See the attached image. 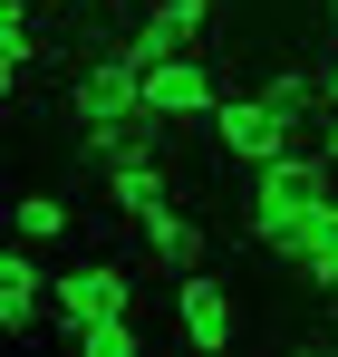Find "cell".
Instances as JSON below:
<instances>
[{
  "label": "cell",
  "mask_w": 338,
  "mask_h": 357,
  "mask_svg": "<svg viewBox=\"0 0 338 357\" xmlns=\"http://www.w3.org/2000/svg\"><path fill=\"white\" fill-rule=\"evenodd\" d=\"M107 203L145 222V213H165V203H174V174L155 165V155H135V165H107Z\"/></svg>",
  "instance_id": "10"
},
{
  "label": "cell",
  "mask_w": 338,
  "mask_h": 357,
  "mask_svg": "<svg viewBox=\"0 0 338 357\" xmlns=\"http://www.w3.org/2000/svg\"><path fill=\"white\" fill-rule=\"evenodd\" d=\"M10 232L20 241H58L68 232V203H58V193H20V203H10Z\"/></svg>",
  "instance_id": "12"
},
{
  "label": "cell",
  "mask_w": 338,
  "mask_h": 357,
  "mask_svg": "<svg viewBox=\"0 0 338 357\" xmlns=\"http://www.w3.org/2000/svg\"><path fill=\"white\" fill-rule=\"evenodd\" d=\"M261 97H271V107H290V116H300V107H309V77H300V68H281V77H271V87H261Z\"/></svg>",
  "instance_id": "14"
},
{
  "label": "cell",
  "mask_w": 338,
  "mask_h": 357,
  "mask_svg": "<svg viewBox=\"0 0 338 357\" xmlns=\"http://www.w3.org/2000/svg\"><path fill=\"white\" fill-rule=\"evenodd\" d=\"M49 271H39V261H29V251H0V319H10V328H20V338H29V328H39V309H49Z\"/></svg>",
  "instance_id": "9"
},
{
  "label": "cell",
  "mask_w": 338,
  "mask_h": 357,
  "mask_svg": "<svg viewBox=\"0 0 338 357\" xmlns=\"http://www.w3.org/2000/svg\"><path fill=\"white\" fill-rule=\"evenodd\" d=\"M145 107L165 126H193V116H213L223 107V77H213V59H193V49H174V59L145 68Z\"/></svg>",
  "instance_id": "5"
},
{
  "label": "cell",
  "mask_w": 338,
  "mask_h": 357,
  "mask_svg": "<svg viewBox=\"0 0 338 357\" xmlns=\"http://www.w3.org/2000/svg\"><path fill=\"white\" fill-rule=\"evenodd\" d=\"M203 20H213V0H155V10L126 29V49L155 68V59H174V49H193V39H203Z\"/></svg>",
  "instance_id": "7"
},
{
  "label": "cell",
  "mask_w": 338,
  "mask_h": 357,
  "mask_svg": "<svg viewBox=\"0 0 338 357\" xmlns=\"http://www.w3.org/2000/svg\"><path fill=\"white\" fill-rule=\"evenodd\" d=\"M174 328H184V348H232V290L223 280H203V271H184V290H174Z\"/></svg>",
  "instance_id": "6"
},
{
  "label": "cell",
  "mask_w": 338,
  "mask_h": 357,
  "mask_svg": "<svg viewBox=\"0 0 338 357\" xmlns=\"http://www.w3.org/2000/svg\"><path fill=\"white\" fill-rule=\"evenodd\" d=\"M58 328L78 338V328H97V319H116V309H135V280H126V261H78V271H58Z\"/></svg>",
  "instance_id": "4"
},
{
  "label": "cell",
  "mask_w": 338,
  "mask_h": 357,
  "mask_svg": "<svg viewBox=\"0 0 338 357\" xmlns=\"http://www.w3.org/2000/svg\"><path fill=\"white\" fill-rule=\"evenodd\" d=\"M203 126L223 135L232 165H271V155H290V145H300V116H290V107H271V97H223Z\"/></svg>",
  "instance_id": "3"
},
{
  "label": "cell",
  "mask_w": 338,
  "mask_h": 357,
  "mask_svg": "<svg viewBox=\"0 0 338 357\" xmlns=\"http://www.w3.org/2000/svg\"><path fill=\"white\" fill-rule=\"evenodd\" d=\"M329 20H338V0H329Z\"/></svg>",
  "instance_id": "17"
},
{
  "label": "cell",
  "mask_w": 338,
  "mask_h": 357,
  "mask_svg": "<svg viewBox=\"0 0 338 357\" xmlns=\"http://www.w3.org/2000/svg\"><path fill=\"white\" fill-rule=\"evenodd\" d=\"M319 155H329V165H338V116H329V135H319Z\"/></svg>",
  "instance_id": "16"
},
{
  "label": "cell",
  "mask_w": 338,
  "mask_h": 357,
  "mask_svg": "<svg viewBox=\"0 0 338 357\" xmlns=\"http://www.w3.org/2000/svg\"><path fill=\"white\" fill-rule=\"evenodd\" d=\"M39 59V29H29V0H0V87Z\"/></svg>",
  "instance_id": "11"
},
{
  "label": "cell",
  "mask_w": 338,
  "mask_h": 357,
  "mask_svg": "<svg viewBox=\"0 0 338 357\" xmlns=\"http://www.w3.org/2000/svg\"><path fill=\"white\" fill-rule=\"evenodd\" d=\"M319 97L338 107V39H329V68H319Z\"/></svg>",
  "instance_id": "15"
},
{
  "label": "cell",
  "mask_w": 338,
  "mask_h": 357,
  "mask_svg": "<svg viewBox=\"0 0 338 357\" xmlns=\"http://www.w3.org/2000/svg\"><path fill=\"white\" fill-rule=\"evenodd\" d=\"M329 174H338L329 155H300V145H290V155H271V165H251V241H271V251H281V241L338 193Z\"/></svg>",
  "instance_id": "1"
},
{
  "label": "cell",
  "mask_w": 338,
  "mask_h": 357,
  "mask_svg": "<svg viewBox=\"0 0 338 357\" xmlns=\"http://www.w3.org/2000/svg\"><path fill=\"white\" fill-rule=\"evenodd\" d=\"M78 348H87V357H135L145 338H135V319L116 309V319H97V328H78Z\"/></svg>",
  "instance_id": "13"
},
{
  "label": "cell",
  "mask_w": 338,
  "mask_h": 357,
  "mask_svg": "<svg viewBox=\"0 0 338 357\" xmlns=\"http://www.w3.org/2000/svg\"><path fill=\"white\" fill-rule=\"evenodd\" d=\"M68 116H78V126L145 116V59H135V49H107V59H87V68H78V87H68Z\"/></svg>",
  "instance_id": "2"
},
{
  "label": "cell",
  "mask_w": 338,
  "mask_h": 357,
  "mask_svg": "<svg viewBox=\"0 0 338 357\" xmlns=\"http://www.w3.org/2000/svg\"><path fill=\"white\" fill-rule=\"evenodd\" d=\"M135 241H145V261H155V271H174V280H184V271H203V222H184V213H145V222H135Z\"/></svg>",
  "instance_id": "8"
}]
</instances>
